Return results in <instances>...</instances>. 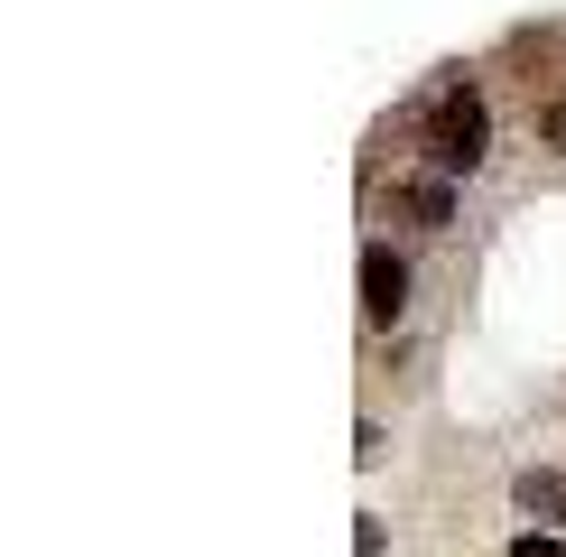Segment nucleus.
Listing matches in <instances>:
<instances>
[{
  "mask_svg": "<svg viewBox=\"0 0 566 557\" xmlns=\"http://www.w3.org/2000/svg\"><path fill=\"white\" fill-rule=\"evenodd\" d=\"M474 158H483V103L437 93V168H474Z\"/></svg>",
  "mask_w": 566,
  "mask_h": 557,
  "instance_id": "f257e3e1",
  "label": "nucleus"
},
{
  "mask_svg": "<svg viewBox=\"0 0 566 557\" xmlns=\"http://www.w3.org/2000/svg\"><path fill=\"white\" fill-rule=\"evenodd\" d=\"M511 557H566V539H538L530 529V539H511Z\"/></svg>",
  "mask_w": 566,
  "mask_h": 557,
  "instance_id": "7ed1b4c3",
  "label": "nucleus"
},
{
  "mask_svg": "<svg viewBox=\"0 0 566 557\" xmlns=\"http://www.w3.org/2000/svg\"><path fill=\"white\" fill-rule=\"evenodd\" d=\"M399 297H409V270H399L390 251H363V316H371V325H390V316H399Z\"/></svg>",
  "mask_w": 566,
  "mask_h": 557,
  "instance_id": "f03ea898",
  "label": "nucleus"
},
{
  "mask_svg": "<svg viewBox=\"0 0 566 557\" xmlns=\"http://www.w3.org/2000/svg\"><path fill=\"white\" fill-rule=\"evenodd\" d=\"M538 130H548V149H566V103H548V122H538Z\"/></svg>",
  "mask_w": 566,
  "mask_h": 557,
  "instance_id": "20e7f679",
  "label": "nucleus"
}]
</instances>
